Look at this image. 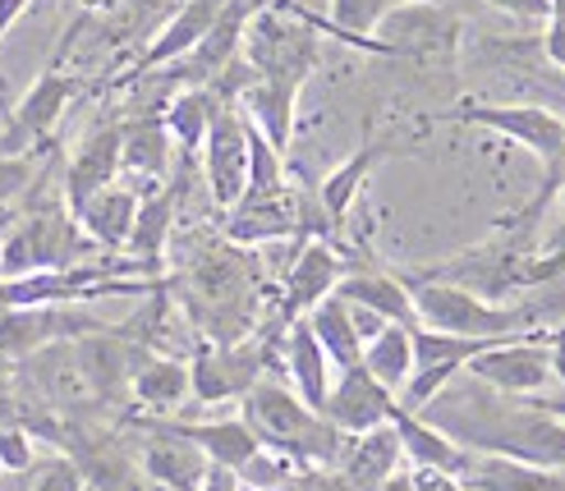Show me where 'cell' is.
Listing matches in <instances>:
<instances>
[{"label":"cell","mask_w":565,"mask_h":491,"mask_svg":"<svg viewBox=\"0 0 565 491\" xmlns=\"http://www.w3.org/2000/svg\"><path fill=\"white\" fill-rule=\"evenodd\" d=\"M239 423L258 437L263 450L290 459L295 469H322L341 465V450L350 437H341L322 414H313L308 404L280 382H253L239 395Z\"/></svg>","instance_id":"obj_1"},{"label":"cell","mask_w":565,"mask_h":491,"mask_svg":"<svg viewBox=\"0 0 565 491\" xmlns=\"http://www.w3.org/2000/svg\"><path fill=\"white\" fill-rule=\"evenodd\" d=\"M437 120L446 125H478V129H492L501 138L520 142L524 152L539 157L543 166V189L529 207L515 216L524 225L539 221V212H547V202L556 198V189L565 184V115L547 110V106H529V102H460L441 110Z\"/></svg>","instance_id":"obj_2"},{"label":"cell","mask_w":565,"mask_h":491,"mask_svg":"<svg viewBox=\"0 0 565 491\" xmlns=\"http://www.w3.org/2000/svg\"><path fill=\"white\" fill-rule=\"evenodd\" d=\"M93 253L97 248L83 239L65 202H28L23 212H14L6 239H0V280L70 271L88 263Z\"/></svg>","instance_id":"obj_3"},{"label":"cell","mask_w":565,"mask_h":491,"mask_svg":"<svg viewBox=\"0 0 565 491\" xmlns=\"http://www.w3.org/2000/svg\"><path fill=\"white\" fill-rule=\"evenodd\" d=\"M239 65L248 78H271V83H295L303 88L313 70L322 65V42L318 33L299 19L290 0H271L248 19L244 42H239Z\"/></svg>","instance_id":"obj_4"},{"label":"cell","mask_w":565,"mask_h":491,"mask_svg":"<svg viewBox=\"0 0 565 491\" xmlns=\"http://www.w3.org/2000/svg\"><path fill=\"white\" fill-rule=\"evenodd\" d=\"M409 303H414V322L441 331V335H469V340H515L529 331L533 312L524 308H505L478 299L465 285H446V280H423V276H401Z\"/></svg>","instance_id":"obj_5"},{"label":"cell","mask_w":565,"mask_h":491,"mask_svg":"<svg viewBox=\"0 0 565 491\" xmlns=\"http://www.w3.org/2000/svg\"><path fill=\"white\" fill-rule=\"evenodd\" d=\"M386 55H395V61H418V65H428V61H450L460 46V19L433 6V0H401L386 19L382 28L373 33Z\"/></svg>","instance_id":"obj_6"},{"label":"cell","mask_w":565,"mask_h":491,"mask_svg":"<svg viewBox=\"0 0 565 491\" xmlns=\"http://www.w3.org/2000/svg\"><path fill=\"white\" fill-rule=\"evenodd\" d=\"M106 331L97 317H83L74 303L65 308H10L0 312V363H28L55 344H74L83 335Z\"/></svg>","instance_id":"obj_7"},{"label":"cell","mask_w":565,"mask_h":491,"mask_svg":"<svg viewBox=\"0 0 565 491\" xmlns=\"http://www.w3.org/2000/svg\"><path fill=\"white\" fill-rule=\"evenodd\" d=\"M465 372L473 382H483L488 391L505 395V399H539L552 382L547 340L543 335H515V340L488 344Z\"/></svg>","instance_id":"obj_8"},{"label":"cell","mask_w":565,"mask_h":491,"mask_svg":"<svg viewBox=\"0 0 565 491\" xmlns=\"http://www.w3.org/2000/svg\"><path fill=\"white\" fill-rule=\"evenodd\" d=\"M74 97H78V78H70L61 65H46L33 78V88L23 93V102L14 106L6 134H0V152L23 157L33 148H46V138L55 134V125H61V115Z\"/></svg>","instance_id":"obj_9"},{"label":"cell","mask_w":565,"mask_h":491,"mask_svg":"<svg viewBox=\"0 0 565 491\" xmlns=\"http://www.w3.org/2000/svg\"><path fill=\"white\" fill-rule=\"evenodd\" d=\"M203 180L207 193L221 212H231L235 202L244 198L248 184V120L239 115L235 102H221L212 115V129L203 138Z\"/></svg>","instance_id":"obj_10"},{"label":"cell","mask_w":565,"mask_h":491,"mask_svg":"<svg viewBox=\"0 0 565 491\" xmlns=\"http://www.w3.org/2000/svg\"><path fill=\"white\" fill-rule=\"evenodd\" d=\"M253 382H263V350L258 344H203L189 363V395L203 404L239 399Z\"/></svg>","instance_id":"obj_11"},{"label":"cell","mask_w":565,"mask_h":491,"mask_svg":"<svg viewBox=\"0 0 565 491\" xmlns=\"http://www.w3.org/2000/svg\"><path fill=\"white\" fill-rule=\"evenodd\" d=\"M350 263L345 253L335 248L331 239H303L295 263L286 271V290H280V317L286 322H299V317H308L322 299L335 295V285L345 280Z\"/></svg>","instance_id":"obj_12"},{"label":"cell","mask_w":565,"mask_h":491,"mask_svg":"<svg viewBox=\"0 0 565 491\" xmlns=\"http://www.w3.org/2000/svg\"><path fill=\"white\" fill-rule=\"evenodd\" d=\"M391 414H395V395L382 391L363 367L335 372L327 404H322V418L341 431V437H363V431H373V427H386Z\"/></svg>","instance_id":"obj_13"},{"label":"cell","mask_w":565,"mask_h":491,"mask_svg":"<svg viewBox=\"0 0 565 491\" xmlns=\"http://www.w3.org/2000/svg\"><path fill=\"white\" fill-rule=\"evenodd\" d=\"M391 152H395V148H391V138H377V129H373V120H369V125H363L359 148H354L341 166H335L322 184H318V207H322V216H327V225H331V235L350 221V212H354V202H359L363 184H369V175H373V170H377Z\"/></svg>","instance_id":"obj_14"},{"label":"cell","mask_w":565,"mask_h":491,"mask_svg":"<svg viewBox=\"0 0 565 491\" xmlns=\"http://www.w3.org/2000/svg\"><path fill=\"white\" fill-rule=\"evenodd\" d=\"M171 152L175 142L166 134L161 115H138V120L120 125V184H129L138 198L161 189L171 175Z\"/></svg>","instance_id":"obj_15"},{"label":"cell","mask_w":565,"mask_h":491,"mask_svg":"<svg viewBox=\"0 0 565 491\" xmlns=\"http://www.w3.org/2000/svg\"><path fill=\"white\" fill-rule=\"evenodd\" d=\"M143 450H138V469H143L148 482L166 487V491H198L207 478V459L198 446H189L184 437H175L161 418L143 423Z\"/></svg>","instance_id":"obj_16"},{"label":"cell","mask_w":565,"mask_h":491,"mask_svg":"<svg viewBox=\"0 0 565 491\" xmlns=\"http://www.w3.org/2000/svg\"><path fill=\"white\" fill-rule=\"evenodd\" d=\"M110 184H120V125H97L88 138L78 142V152L65 166L61 202L74 216L93 193H102Z\"/></svg>","instance_id":"obj_17"},{"label":"cell","mask_w":565,"mask_h":491,"mask_svg":"<svg viewBox=\"0 0 565 491\" xmlns=\"http://www.w3.org/2000/svg\"><path fill=\"white\" fill-rule=\"evenodd\" d=\"M299 93L303 88H295V83H271V78H248L244 88H239V97H235V106H239V115L244 120L258 129L271 148L286 157L290 152V142H295V120H299Z\"/></svg>","instance_id":"obj_18"},{"label":"cell","mask_w":565,"mask_h":491,"mask_svg":"<svg viewBox=\"0 0 565 491\" xmlns=\"http://www.w3.org/2000/svg\"><path fill=\"white\" fill-rule=\"evenodd\" d=\"M391 427H395V437H401V450H405V465L409 469H423V473H441V478H465L469 469V450L456 446L446 437V431L428 418H418V414H405L401 404H395V414H391Z\"/></svg>","instance_id":"obj_19"},{"label":"cell","mask_w":565,"mask_h":491,"mask_svg":"<svg viewBox=\"0 0 565 491\" xmlns=\"http://www.w3.org/2000/svg\"><path fill=\"white\" fill-rule=\"evenodd\" d=\"M263 6H271V0H225L216 23L207 28V38L198 42L184 61L193 65V78H198V88H207V83H216L225 70L235 65V55H239V42H244V28L248 19L258 14Z\"/></svg>","instance_id":"obj_20"},{"label":"cell","mask_w":565,"mask_h":491,"mask_svg":"<svg viewBox=\"0 0 565 491\" xmlns=\"http://www.w3.org/2000/svg\"><path fill=\"white\" fill-rule=\"evenodd\" d=\"M401 465H405V450H401V437H395L391 423L363 431V437H350L341 450L345 491H377Z\"/></svg>","instance_id":"obj_21"},{"label":"cell","mask_w":565,"mask_h":491,"mask_svg":"<svg viewBox=\"0 0 565 491\" xmlns=\"http://www.w3.org/2000/svg\"><path fill=\"white\" fill-rule=\"evenodd\" d=\"M134 216H138V193H134L129 184H110V189L93 193V198L74 212L83 239H88L93 248H106V253H120V248L129 244Z\"/></svg>","instance_id":"obj_22"},{"label":"cell","mask_w":565,"mask_h":491,"mask_svg":"<svg viewBox=\"0 0 565 491\" xmlns=\"http://www.w3.org/2000/svg\"><path fill=\"white\" fill-rule=\"evenodd\" d=\"M221 6H225V0H184V6L161 23V33H157V38H152V46L143 51V61H138V70L152 74V70H161V65L184 61V55L207 38V28L216 23Z\"/></svg>","instance_id":"obj_23"},{"label":"cell","mask_w":565,"mask_h":491,"mask_svg":"<svg viewBox=\"0 0 565 491\" xmlns=\"http://www.w3.org/2000/svg\"><path fill=\"white\" fill-rule=\"evenodd\" d=\"M161 423L171 427L175 437H184L189 446L203 450L207 465L231 469V473H239L248 459L263 450L258 437H253V431H248L239 418H212V423H175V418H161Z\"/></svg>","instance_id":"obj_24"},{"label":"cell","mask_w":565,"mask_h":491,"mask_svg":"<svg viewBox=\"0 0 565 491\" xmlns=\"http://www.w3.org/2000/svg\"><path fill=\"white\" fill-rule=\"evenodd\" d=\"M335 295H341L345 303L354 308H369L373 317H382L386 327H418L414 322V303H409V290H405V280L395 276V271H345V280L335 285Z\"/></svg>","instance_id":"obj_25"},{"label":"cell","mask_w":565,"mask_h":491,"mask_svg":"<svg viewBox=\"0 0 565 491\" xmlns=\"http://www.w3.org/2000/svg\"><path fill=\"white\" fill-rule=\"evenodd\" d=\"M401 6V0H331V19H318V14H308L299 10V19L313 28V33H331V38H341L345 46H359V51H373V55H386V46L373 38L382 19Z\"/></svg>","instance_id":"obj_26"},{"label":"cell","mask_w":565,"mask_h":491,"mask_svg":"<svg viewBox=\"0 0 565 491\" xmlns=\"http://www.w3.org/2000/svg\"><path fill=\"white\" fill-rule=\"evenodd\" d=\"M286 372H290V391L308 404L313 414H322L327 404V391H331V363L322 354V344L313 340V331H308V322L299 317V322H286Z\"/></svg>","instance_id":"obj_27"},{"label":"cell","mask_w":565,"mask_h":491,"mask_svg":"<svg viewBox=\"0 0 565 491\" xmlns=\"http://www.w3.org/2000/svg\"><path fill=\"white\" fill-rule=\"evenodd\" d=\"M465 491H565V469L520 465L505 455H473L460 478Z\"/></svg>","instance_id":"obj_28"},{"label":"cell","mask_w":565,"mask_h":491,"mask_svg":"<svg viewBox=\"0 0 565 491\" xmlns=\"http://www.w3.org/2000/svg\"><path fill=\"white\" fill-rule=\"evenodd\" d=\"M175 202H180V184H161V189L138 198V216H134L125 248L134 253V263H143L148 271L161 267L166 239H171V225H175Z\"/></svg>","instance_id":"obj_29"},{"label":"cell","mask_w":565,"mask_h":491,"mask_svg":"<svg viewBox=\"0 0 565 491\" xmlns=\"http://www.w3.org/2000/svg\"><path fill=\"white\" fill-rule=\"evenodd\" d=\"M129 395L143 404L148 414H175L189 399V363L171 354H143V363L134 367Z\"/></svg>","instance_id":"obj_30"},{"label":"cell","mask_w":565,"mask_h":491,"mask_svg":"<svg viewBox=\"0 0 565 491\" xmlns=\"http://www.w3.org/2000/svg\"><path fill=\"white\" fill-rule=\"evenodd\" d=\"M303 322H308V331H313V340L322 344V354H327V363H331L335 372L359 367L363 340H359V331H354V322H350V303H345L341 295L322 299L313 312L303 317Z\"/></svg>","instance_id":"obj_31"},{"label":"cell","mask_w":565,"mask_h":491,"mask_svg":"<svg viewBox=\"0 0 565 491\" xmlns=\"http://www.w3.org/2000/svg\"><path fill=\"white\" fill-rule=\"evenodd\" d=\"M359 367L369 372L382 391L401 395L409 372H414V327H382L369 344H363Z\"/></svg>","instance_id":"obj_32"},{"label":"cell","mask_w":565,"mask_h":491,"mask_svg":"<svg viewBox=\"0 0 565 491\" xmlns=\"http://www.w3.org/2000/svg\"><path fill=\"white\" fill-rule=\"evenodd\" d=\"M216 106H221V97H216L212 88H198V83H193V88L175 93L171 106L161 110V125H166V134H171V142H175L184 157L203 152V138H207V129H212Z\"/></svg>","instance_id":"obj_33"},{"label":"cell","mask_w":565,"mask_h":491,"mask_svg":"<svg viewBox=\"0 0 565 491\" xmlns=\"http://www.w3.org/2000/svg\"><path fill=\"white\" fill-rule=\"evenodd\" d=\"M23 491H88V478H83V469L70 455H51V459H38V465L28 469Z\"/></svg>","instance_id":"obj_34"},{"label":"cell","mask_w":565,"mask_h":491,"mask_svg":"<svg viewBox=\"0 0 565 491\" xmlns=\"http://www.w3.org/2000/svg\"><path fill=\"white\" fill-rule=\"evenodd\" d=\"M38 175H42V157L38 152H23V157L0 152V212H10V202L33 189Z\"/></svg>","instance_id":"obj_35"},{"label":"cell","mask_w":565,"mask_h":491,"mask_svg":"<svg viewBox=\"0 0 565 491\" xmlns=\"http://www.w3.org/2000/svg\"><path fill=\"white\" fill-rule=\"evenodd\" d=\"M38 465V450H33V431L23 423L0 427V473L6 478H23L28 469Z\"/></svg>","instance_id":"obj_36"},{"label":"cell","mask_w":565,"mask_h":491,"mask_svg":"<svg viewBox=\"0 0 565 491\" xmlns=\"http://www.w3.org/2000/svg\"><path fill=\"white\" fill-rule=\"evenodd\" d=\"M488 6L501 10V14H511V19H520V23H547L552 19L547 0H488Z\"/></svg>","instance_id":"obj_37"},{"label":"cell","mask_w":565,"mask_h":491,"mask_svg":"<svg viewBox=\"0 0 565 491\" xmlns=\"http://www.w3.org/2000/svg\"><path fill=\"white\" fill-rule=\"evenodd\" d=\"M543 51H547V61L556 70H565V14H552L543 23Z\"/></svg>","instance_id":"obj_38"},{"label":"cell","mask_w":565,"mask_h":491,"mask_svg":"<svg viewBox=\"0 0 565 491\" xmlns=\"http://www.w3.org/2000/svg\"><path fill=\"white\" fill-rule=\"evenodd\" d=\"M377 491H428V487H423V473L418 469H409V465H401V469H395Z\"/></svg>","instance_id":"obj_39"},{"label":"cell","mask_w":565,"mask_h":491,"mask_svg":"<svg viewBox=\"0 0 565 491\" xmlns=\"http://www.w3.org/2000/svg\"><path fill=\"white\" fill-rule=\"evenodd\" d=\"M350 322H354V331H359V340H363V344H369V340H373V335L386 327L382 317H373L369 308H354V303H350Z\"/></svg>","instance_id":"obj_40"},{"label":"cell","mask_w":565,"mask_h":491,"mask_svg":"<svg viewBox=\"0 0 565 491\" xmlns=\"http://www.w3.org/2000/svg\"><path fill=\"white\" fill-rule=\"evenodd\" d=\"M547 359H552V377H556L561 391H565V327H561L556 335H547Z\"/></svg>","instance_id":"obj_41"},{"label":"cell","mask_w":565,"mask_h":491,"mask_svg":"<svg viewBox=\"0 0 565 491\" xmlns=\"http://www.w3.org/2000/svg\"><path fill=\"white\" fill-rule=\"evenodd\" d=\"M198 491H244V487H239V478L231 469L207 465V478H203V487H198Z\"/></svg>","instance_id":"obj_42"},{"label":"cell","mask_w":565,"mask_h":491,"mask_svg":"<svg viewBox=\"0 0 565 491\" xmlns=\"http://www.w3.org/2000/svg\"><path fill=\"white\" fill-rule=\"evenodd\" d=\"M28 6H33V0H0V38H6L10 28L19 23V14H23Z\"/></svg>","instance_id":"obj_43"},{"label":"cell","mask_w":565,"mask_h":491,"mask_svg":"<svg viewBox=\"0 0 565 491\" xmlns=\"http://www.w3.org/2000/svg\"><path fill=\"white\" fill-rule=\"evenodd\" d=\"M10 423H23V404L0 386V427H10Z\"/></svg>","instance_id":"obj_44"},{"label":"cell","mask_w":565,"mask_h":491,"mask_svg":"<svg viewBox=\"0 0 565 491\" xmlns=\"http://www.w3.org/2000/svg\"><path fill=\"white\" fill-rule=\"evenodd\" d=\"M533 404H539V409H543V414H552L556 423H565V395H561V399H543V395H539V399H533Z\"/></svg>","instance_id":"obj_45"},{"label":"cell","mask_w":565,"mask_h":491,"mask_svg":"<svg viewBox=\"0 0 565 491\" xmlns=\"http://www.w3.org/2000/svg\"><path fill=\"white\" fill-rule=\"evenodd\" d=\"M28 478V473H23ZM23 478H10V482H0V491H23Z\"/></svg>","instance_id":"obj_46"},{"label":"cell","mask_w":565,"mask_h":491,"mask_svg":"<svg viewBox=\"0 0 565 491\" xmlns=\"http://www.w3.org/2000/svg\"><path fill=\"white\" fill-rule=\"evenodd\" d=\"M10 221H14V212H0V239H6V230H10Z\"/></svg>","instance_id":"obj_47"},{"label":"cell","mask_w":565,"mask_h":491,"mask_svg":"<svg viewBox=\"0 0 565 491\" xmlns=\"http://www.w3.org/2000/svg\"><path fill=\"white\" fill-rule=\"evenodd\" d=\"M547 6H552V14H565V0H547Z\"/></svg>","instance_id":"obj_48"},{"label":"cell","mask_w":565,"mask_h":491,"mask_svg":"<svg viewBox=\"0 0 565 491\" xmlns=\"http://www.w3.org/2000/svg\"><path fill=\"white\" fill-rule=\"evenodd\" d=\"M10 382V363H0V386H6Z\"/></svg>","instance_id":"obj_49"},{"label":"cell","mask_w":565,"mask_h":491,"mask_svg":"<svg viewBox=\"0 0 565 491\" xmlns=\"http://www.w3.org/2000/svg\"><path fill=\"white\" fill-rule=\"evenodd\" d=\"M0 482H6V473H0Z\"/></svg>","instance_id":"obj_50"}]
</instances>
